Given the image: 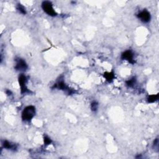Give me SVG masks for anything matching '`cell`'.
<instances>
[{"mask_svg":"<svg viewBox=\"0 0 159 159\" xmlns=\"http://www.w3.org/2000/svg\"><path fill=\"white\" fill-rule=\"evenodd\" d=\"M36 108L34 106H28L26 107L22 112V119L24 121L30 122L36 115Z\"/></svg>","mask_w":159,"mask_h":159,"instance_id":"6da1fadb","label":"cell"},{"mask_svg":"<svg viewBox=\"0 0 159 159\" xmlns=\"http://www.w3.org/2000/svg\"><path fill=\"white\" fill-rule=\"evenodd\" d=\"M42 8L44 12L50 16H56L57 13L53 7L52 3L49 1H45L42 3Z\"/></svg>","mask_w":159,"mask_h":159,"instance_id":"7a4b0ae2","label":"cell"},{"mask_svg":"<svg viewBox=\"0 0 159 159\" xmlns=\"http://www.w3.org/2000/svg\"><path fill=\"white\" fill-rule=\"evenodd\" d=\"M18 81L19 86L21 87V94H27L30 93L31 91L29 90V89L27 87V83H28V78L27 76L24 74H21L19 76Z\"/></svg>","mask_w":159,"mask_h":159,"instance_id":"3957f363","label":"cell"},{"mask_svg":"<svg viewBox=\"0 0 159 159\" xmlns=\"http://www.w3.org/2000/svg\"><path fill=\"white\" fill-rule=\"evenodd\" d=\"M52 88H57L59 89V90H63L65 92H67L68 95H72L75 93V91L74 90H73V89H71L68 86H67V85L64 82V80H60L58 81L57 83L54 84Z\"/></svg>","mask_w":159,"mask_h":159,"instance_id":"277c9868","label":"cell"},{"mask_svg":"<svg viewBox=\"0 0 159 159\" xmlns=\"http://www.w3.org/2000/svg\"><path fill=\"white\" fill-rule=\"evenodd\" d=\"M15 61H16V64H15L14 68L16 70L19 72H26L28 70V65L24 59H22L21 58H17Z\"/></svg>","mask_w":159,"mask_h":159,"instance_id":"5b68a950","label":"cell"},{"mask_svg":"<svg viewBox=\"0 0 159 159\" xmlns=\"http://www.w3.org/2000/svg\"><path fill=\"white\" fill-rule=\"evenodd\" d=\"M121 59L122 60H126L131 64H134L135 60H134V55L133 52L131 50H127L121 54Z\"/></svg>","mask_w":159,"mask_h":159,"instance_id":"8992f818","label":"cell"},{"mask_svg":"<svg viewBox=\"0 0 159 159\" xmlns=\"http://www.w3.org/2000/svg\"><path fill=\"white\" fill-rule=\"evenodd\" d=\"M137 18L143 23H147L150 22L151 19L150 13L146 9H143V11L139 12L137 15Z\"/></svg>","mask_w":159,"mask_h":159,"instance_id":"52a82bcc","label":"cell"},{"mask_svg":"<svg viewBox=\"0 0 159 159\" xmlns=\"http://www.w3.org/2000/svg\"><path fill=\"white\" fill-rule=\"evenodd\" d=\"M2 145L4 148L6 149L7 150L16 151L18 149L16 144H15V143H13L11 142H9L8 141H4L2 143Z\"/></svg>","mask_w":159,"mask_h":159,"instance_id":"ba28073f","label":"cell"},{"mask_svg":"<svg viewBox=\"0 0 159 159\" xmlns=\"http://www.w3.org/2000/svg\"><path fill=\"white\" fill-rule=\"evenodd\" d=\"M103 76L105 78L106 80L109 83L112 82L115 78V74L113 72H106L103 74Z\"/></svg>","mask_w":159,"mask_h":159,"instance_id":"9c48e42d","label":"cell"},{"mask_svg":"<svg viewBox=\"0 0 159 159\" xmlns=\"http://www.w3.org/2000/svg\"><path fill=\"white\" fill-rule=\"evenodd\" d=\"M158 95H149L147 97V101L149 103H155L158 100Z\"/></svg>","mask_w":159,"mask_h":159,"instance_id":"30bf717a","label":"cell"},{"mask_svg":"<svg viewBox=\"0 0 159 159\" xmlns=\"http://www.w3.org/2000/svg\"><path fill=\"white\" fill-rule=\"evenodd\" d=\"M135 83H136V78H135V77H133V78H131V79L128 80L126 81V84L127 86L130 88L134 87Z\"/></svg>","mask_w":159,"mask_h":159,"instance_id":"8fae6325","label":"cell"},{"mask_svg":"<svg viewBox=\"0 0 159 159\" xmlns=\"http://www.w3.org/2000/svg\"><path fill=\"white\" fill-rule=\"evenodd\" d=\"M16 9L20 13H21L22 14H26V8H25L24 6H23L22 5H21V4H20V3L18 4L17 6H16Z\"/></svg>","mask_w":159,"mask_h":159,"instance_id":"7c38bea8","label":"cell"},{"mask_svg":"<svg viewBox=\"0 0 159 159\" xmlns=\"http://www.w3.org/2000/svg\"><path fill=\"white\" fill-rule=\"evenodd\" d=\"M98 107H99L98 103L96 101H93L91 102L90 104V108H91V110L93 112L97 111V110L98 109Z\"/></svg>","mask_w":159,"mask_h":159,"instance_id":"4fadbf2b","label":"cell"},{"mask_svg":"<svg viewBox=\"0 0 159 159\" xmlns=\"http://www.w3.org/2000/svg\"><path fill=\"white\" fill-rule=\"evenodd\" d=\"M44 144L45 145H48L51 144L52 141V139H50L49 136H47V135H44Z\"/></svg>","mask_w":159,"mask_h":159,"instance_id":"5bb4252c","label":"cell"},{"mask_svg":"<svg viewBox=\"0 0 159 159\" xmlns=\"http://www.w3.org/2000/svg\"><path fill=\"white\" fill-rule=\"evenodd\" d=\"M153 149L154 150L158 152V139L157 138L154 140L153 143Z\"/></svg>","mask_w":159,"mask_h":159,"instance_id":"9a60e30c","label":"cell"},{"mask_svg":"<svg viewBox=\"0 0 159 159\" xmlns=\"http://www.w3.org/2000/svg\"><path fill=\"white\" fill-rule=\"evenodd\" d=\"M5 92H6V94L7 96H11V95H13L12 92H11V91H10L9 90H6Z\"/></svg>","mask_w":159,"mask_h":159,"instance_id":"2e32d148","label":"cell"}]
</instances>
